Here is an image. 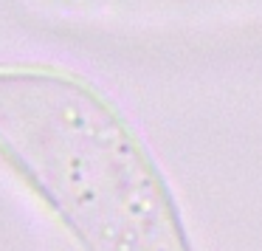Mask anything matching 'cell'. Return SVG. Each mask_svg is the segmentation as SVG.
<instances>
[{
  "label": "cell",
  "instance_id": "obj_1",
  "mask_svg": "<svg viewBox=\"0 0 262 251\" xmlns=\"http://www.w3.org/2000/svg\"><path fill=\"white\" fill-rule=\"evenodd\" d=\"M88 251H192L149 155L136 153L65 217Z\"/></svg>",
  "mask_w": 262,
  "mask_h": 251
}]
</instances>
